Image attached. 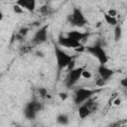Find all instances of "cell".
Returning a JSON list of instances; mask_svg holds the SVG:
<instances>
[{
  "label": "cell",
  "mask_w": 127,
  "mask_h": 127,
  "mask_svg": "<svg viewBox=\"0 0 127 127\" xmlns=\"http://www.w3.org/2000/svg\"><path fill=\"white\" fill-rule=\"evenodd\" d=\"M17 5H19L21 8H23L24 10L33 12L36 9V1L35 0H19L16 2Z\"/></svg>",
  "instance_id": "cell-10"
},
{
  "label": "cell",
  "mask_w": 127,
  "mask_h": 127,
  "mask_svg": "<svg viewBox=\"0 0 127 127\" xmlns=\"http://www.w3.org/2000/svg\"><path fill=\"white\" fill-rule=\"evenodd\" d=\"M29 31H30V28H28V27H23V28H21V29L19 30L18 35H19V36H21L22 38H25V37L28 35Z\"/></svg>",
  "instance_id": "cell-23"
},
{
  "label": "cell",
  "mask_w": 127,
  "mask_h": 127,
  "mask_svg": "<svg viewBox=\"0 0 127 127\" xmlns=\"http://www.w3.org/2000/svg\"><path fill=\"white\" fill-rule=\"evenodd\" d=\"M56 121H57L58 124L63 125V126H65V125H67L69 123V118H68V116L66 114H64L63 113V114H59L57 116Z\"/></svg>",
  "instance_id": "cell-14"
},
{
  "label": "cell",
  "mask_w": 127,
  "mask_h": 127,
  "mask_svg": "<svg viewBox=\"0 0 127 127\" xmlns=\"http://www.w3.org/2000/svg\"><path fill=\"white\" fill-rule=\"evenodd\" d=\"M26 106H28L30 109H32V110H33L34 112H36L37 114H38V112H39V111L43 110V108H44L43 104H42L41 102L37 101V100H33V101H31V102L27 103V105H26Z\"/></svg>",
  "instance_id": "cell-12"
},
{
  "label": "cell",
  "mask_w": 127,
  "mask_h": 127,
  "mask_svg": "<svg viewBox=\"0 0 127 127\" xmlns=\"http://www.w3.org/2000/svg\"><path fill=\"white\" fill-rule=\"evenodd\" d=\"M120 84H121L123 87H127V78H123V79H121Z\"/></svg>",
  "instance_id": "cell-30"
},
{
  "label": "cell",
  "mask_w": 127,
  "mask_h": 127,
  "mask_svg": "<svg viewBox=\"0 0 127 127\" xmlns=\"http://www.w3.org/2000/svg\"><path fill=\"white\" fill-rule=\"evenodd\" d=\"M90 111L87 109V107L84 104H80V106L78 107V116L80 119H85L86 117H88L90 115Z\"/></svg>",
  "instance_id": "cell-13"
},
{
  "label": "cell",
  "mask_w": 127,
  "mask_h": 127,
  "mask_svg": "<svg viewBox=\"0 0 127 127\" xmlns=\"http://www.w3.org/2000/svg\"><path fill=\"white\" fill-rule=\"evenodd\" d=\"M74 51H75L76 53H82V52H85V47L81 45L80 47H78V48L74 49Z\"/></svg>",
  "instance_id": "cell-29"
},
{
  "label": "cell",
  "mask_w": 127,
  "mask_h": 127,
  "mask_svg": "<svg viewBox=\"0 0 127 127\" xmlns=\"http://www.w3.org/2000/svg\"><path fill=\"white\" fill-rule=\"evenodd\" d=\"M48 29H49V25H45V26L40 27V29L36 32V34L33 38V44L34 45H42L47 41Z\"/></svg>",
  "instance_id": "cell-6"
},
{
  "label": "cell",
  "mask_w": 127,
  "mask_h": 127,
  "mask_svg": "<svg viewBox=\"0 0 127 127\" xmlns=\"http://www.w3.org/2000/svg\"><path fill=\"white\" fill-rule=\"evenodd\" d=\"M58 44L61 46V47H64V48H68V49H76L78 47H80L82 44L68 38V37H63L61 36L58 40Z\"/></svg>",
  "instance_id": "cell-7"
},
{
  "label": "cell",
  "mask_w": 127,
  "mask_h": 127,
  "mask_svg": "<svg viewBox=\"0 0 127 127\" xmlns=\"http://www.w3.org/2000/svg\"><path fill=\"white\" fill-rule=\"evenodd\" d=\"M85 52L91 54L92 56H94L100 64H105L108 62V56L106 54V52L104 51V49L100 46V45H94L91 47H85Z\"/></svg>",
  "instance_id": "cell-4"
},
{
  "label": "cell",
  "mask_w": 127,
  "mask_h": 127,
  "mask_svg": "<svg viewBox=\"0 0 127 127\" xmlns=\"http://www.w3.org/2000/svg\"><path fill=\"white\" fill-rule=\"evenodd\" d=\"M103 18H104V21L108 24V25H110V26H116V25H118V20H117V18H113V17H110V16H108L105 12L103 13Z\"/></svg>",
  "instance_id": "cell-15"
},
{
  "label": "cell",
  "mask_w": 127,
  "mask_h": 127,
  "mask_svg": "<svg viewBox=\"0 0 127 127\" xmlns=\"http://www.w3.org/2000/svg\"><path fill=\"white\" fill-rule=\"evenodd\" d=\"M98 74H99V77H101L103 80L107 81L114 74V71L112 69H110L109 67H107L105 64H99V66H98Z\"/></svg>",
  "instance_id": "cell-9"
},
{
  "label": "cell",
  "mask_w": 127,
  "mask_h": 127,
  "mask_svg": "<svg viewBox=\"0 0 127 127\" xmlns=\"http://www.w3.org/2000/svg\"><path fill=\"white\" fill-rule=\"evenodd\" d=\"M3 18H4V15H3V13L0 11V22L3 20Z\"/></svg>",
  "instance_id": "cell-32"
},
{
  "label": "cell",
  "mask_w": 127,
  "mask_h": 127,
  "mask_svg": "<svg viewBox=\"0 0 127 127\" xmlns=\"http://www.w3.org/2000/svg\"><path fill=\"white\" fill-rule=\"evenodd\" d=\"M106 84V81L105 80H103L101 77H97L96 79H95V85L96 86H98V87H102V86H104Z\"/></svg>",
  "instance_id": "cell-26"
},
{
  "label": "cell",
  "mask_w": 127,
  "mask_h": 127,
  "mask_svg": "<svg viewBox=\"0 0 127 127\" xmlns=\"http://www.w3.org/2000/svg\"><path fill=\"white\" fill-rule=\"evenodd\" d=\"M80 77L87 80V79H90V78L92 77V73H91V71H89L88 69L83 68V70L81 71V76H80Z\"/></svg>",
  "instance_id": "cell-19"
},
{
  "label": "cell",
  "mask_w": 127,
  "mask_h": 127,
  "mask_svg": "<svg viewBox=\"0 0 127 127\" xmlns=\"http://www.w3.org/2000/svg\"><path fill=\"white\" fill-rule=\"evenodd\" d=\"M55 56L57 60V65H58V70L61 72L63 69L66 68L69 63L73 60H75L74 56H70L67 53H65L64 50H62L60 47L55 45Z\"/></svg>",
  "instance_id": "cell-1"
},
{
  "label": "cell",
  "mask_w": 127,
  "mask_h": 127,
  "mask_svg": "<svg viewBox=\"0 0 127 127\" xmlns=\"http://www.w3.org/2000/svg\"><path fill=\"white\" fill-rule=\"evenodd\" d=\"M32 51V47L31 46H23L20 48V54L21 55H26L29 54Z\"/></svg>",
  "instance_id": "cell-24"
},
{
  "label": "cell",
  "mask_w": 127,
  "mask_h": 127,
  "mask_svg": "<svg viewBox=\"0 0 127 127\" xmlns=\"http://www.w3.org/2000/svg\"><path fill=\"white\" fill-rule=\"evenodd\" d=\"M66 37H68V38H70V39H72V40H74V41H76V42L82 44L81 42H83L84 40L87 39L88 33H87V32H80V31L73 30V31L68 32L67 35H66Z\"/></svg>",
  "instance_id": "cell-8"
},
{
  "label": "cell",
  "mask_w": 127,
  "mask_h": 127,
  "mask_svg": "<svg viewBox=\"0 0 127 127\" xmlns=\"http://www.w3.org/2000/svg\"><path fill=\"white\" fill-rule=\"evenodd\" d=\"M38 94L41 98H45V97H48L49 94H48V90L46 87H39L38 88Z\"/></svg>",
  "instance_id": "cell-20"
},
{
  "label": "cell",
  "mask_w": 127,
  "mask_h": 127,
  "mask_svg": "<svg viewBox=\"0 0 127 127\" xmlns=\"http://www.w3.org/2000/svg\"><path fill=\"white\" fill-rule=\"evenodd\" d=\"M121 36H122V28L120 25H116L114 27V40L117 42L121 39Z\"/></svg>",
  "instance_id": "cell-18"
},
{
  "label": "cell",
  "mask_w": 127,
  "mask_h": 127,
  "mask_svg": "<svg viewBox=\"0 0 127 127\" xmlns=\"http://www.w3.org/2000/svg\"><path fill=\"white\" fill-rule=\"evenodd\" d=\"M121 101H122V100H121V98H120L119 96H116L114 100H111V102H112L114 105H116V106L120 105V104H121ZM110 104H111V103H110Z\"/></svg>",
  "instance_id": "cell-28"
},
{
  "label": "cell",
  "mask_w": 127,
  "mask_h": 127,
  "mask_svg": "<svg viewBox=\"0 0 127 127\" xmlns=\"http://www.w3.org/2000/svg\"><path fill=\"white\" fill-rule=\"evenodd\" d=\"M24 116L27 118V119H35L36 116H37V113L34 112L32 109H30L28 106H25L24 108Z\"/></svg>",
  "instance_id": "cell-16"
},
{
  "label": "cell",
  "mask_w": 127,
  "mask_h": 127,
  "mask_svg": "<svg viewBox=\"0 0 127 127\" xmlns=\"http://www.w3.org/2000/svg\"><path fill=\"white\" fill-rule=\"evenodd\" d=\"M126 126V120H119V121H115L112 122L109 127H125Z\"/></svg>",
  "instance_id": "cell-21"
},
{
  "label": "cell",
  "mask_w": 127,
  "mask_h": 127,
  "mask_svg": "<svg viewBox=\"0 0 127 127\" xmlns=\"http://www.w3.org/2000/svg\"><path fill=\"white\" fill-rule=\"evenodd\" d=\"M59 97L61 98V100H65L67 97H68V94L66 93V92H64V91H63V92H60L59 93Z\"/></svg>",
  "instance_id": "cell-27"
},
{
  "label": "cell",
  "mask_w": 127,
  "mask_h": 127,
  "mask_svg": "<svg viewBox=\"0 0 127 127\" xmlns=\"http://www.w3.org/2000/svg\"><path fill=\"white\" fill-rule=\"evenodd\" d=\"M36 55H37V57H39V58H44V57H45V54H44L43 52H41V51H37V52H36Z\"/></svg>",
  "instance_id": "cell-31"
},
{
  "label": "cell",
  "mask_w": 127,
  "mask_h": 127,
  "mask_svg": "<svg viewBox=\"0 0 127 127\" xmlns=\"http://www.w3.org/2000/svg\"><path fill=\"white\" fill-rule=\"evenodd\" d=\"M108 16H110V17H113V18H116L117 17V14H118V12H117V10L116 9H114V8H110V9H108L107 10V12H105Z\"/></svg>",
  "instance_id": "cell-25"
},
{
  "label": "cell",
  "mask_w": 127,
  "mask_h": 127,
  "mask_svg": "<svg viewBox=\"0 0 127 127\" xmlns=\"http://www.w3.org/2000/svg\"><path fill=\"white\" fill-rule=\"evenodd\" d=\"M82 104H84L86 107H87V109L90 111V113H93V112H95L97 109H98V103L91 97V98H89L88 100H86L84 103H82Z\"/></svg>",
  "instance_id": "cell-11"
},
{
  "label": "cell",
  "mask_w": 127,
  "mask_h": 127,
  "mask_svg": "<svg viewBox=\"0 0 127 127\" xmlns=\"http://www.w3.org/2000/svg\"><path fill=\"white\" fill-rule=\"evenodd\" d=\"M13 12L15 13V14H18V15H21V14H24V12H25V10L23 9V8H21L19 5H17L16 3L13 5Z\"/></svg>",
  "instance_id": "cell-22"
},
{
  "label": "cell",
  "mask_w": 127,
  "mask_h": 127,
  "mask_svg": "<svg viewBox=\"0 0 127 127\" xmlns=\"http://www.w3.org/2000/svg\"><path fill=\"white\" fill-rule=\"evenodd\" d=\"M97 92L96 89H90V88H85V87H80L77 88L74 92V103L75 104H82L89 98L93 96Z\"/></svg>",
  "instance_id": "cell-3"
},
{
  "label": "cell",
  "mask_w": 127,
  "mask_h": 127,
  "mask_svg": "<svg viewBox=\"0 0 127 127\" xmlns=\"http://www.w3.org/2000/svg\"><path fill=\"white\" fill-rule=\"evenodd\" d=\"M40 13L43 14V15H50V14L53 13V8L50 5L45 4V5L40 7Z\"/></svg>",
  "instance_id": "cell-17"
},
{
  "label": "cell",
  "mask_w": 127,
  "mask_h": 127,
  "mask_svg": "<svg viewBox=\"0 0 127 127\" xmlns=\"http://www.w3.org/2000/svg\"><path fill=\"white\" fill-rule=\"evenodd\" d=\"M67 20L71 26L78 27V28L83 27L87 22L84 17V14L82 13V11L79 8H73L71 14H69L67 16Z\"/></svg>",
  "instance_id": "cell-2"
},
{
  "label": "cell",
  "mask_w": 127,
  "mask_h": 127,
  "mask_svg": "<svg viewBox=\"0 0 127 127\" xmlns=\"http://www.w3.org/2000/svg\"><path fill=\"white\" fill-rule=\"evenodd\" d=\"M83 68H84L83 66H77L68 71V74L66 77V82H65L67 87L74 85L79 80V78L81 76V71L83 70Z\"/></svg>",
  "instance_id": "cell-5"
}]
</instances>
